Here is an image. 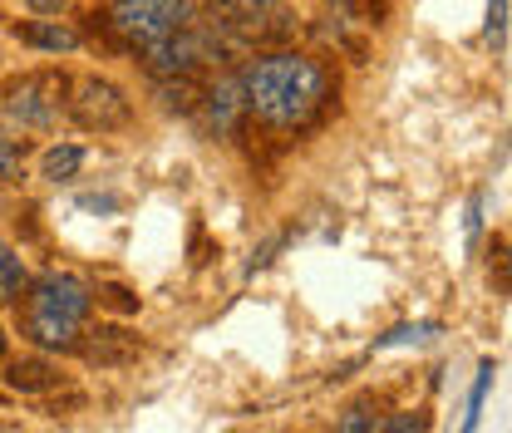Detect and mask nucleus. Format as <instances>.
I'll list each match as a JSON object with an SVG mask.
<instances>
[{
	"label": "nucleus",
	"instance_id": "1",
	"mask_svg": "<svg viewBox=\"0 0 512 433\" xmlns=\"http://www.w3.org/2000/svg\"><path fill=\"white\" fill-rule=\"evenodd\" d=\"M330 69L311 55H296V50H276V55H261L242 69V94H247V109H252L261 124L271 128H306L316 124L330 104Z\"/></svg>",
	"mask_w": 512,
	"mask_h": 433
},
{
	"label": "nucleus",
	"instance_id": "2",
	"mask_svg": "<svg viewBox=\"0 0 512 433\" xmlns=\"http://www.w3.org/2000/svg\"><path fill=\"white\" fill-rule=\"evenodd\" d=\"M94 310V291L69 276V271H45L40 281L25 286V340L40 350H79L84 320Z\"/></svg>",
	"mask_w": 512,
	"mask_h": 433
},
{
	"label": "nucleus",
	"instance_id": "3",
	"mask_svg": "<svg viewBox=\"0 0 512 433\" xmlns=\"http://www.w3.org/2000/svg\"><path fill=\"white\" fill-rule=\"evenodd\" d=\"M197 0H109V30L128 45H158L192 25Z\"/></svg>",
	"mask_w": 512,
	"mask_h": 433
},
{
	"label": "nucleus",
	"instance_id": "4",
	"mask_svg": "<svg viewBox=\"0 0 512 433\" xmlns=\"http://www.w3.org/2000/svg\"><path fill=\"white\" fill-rule=\"evenodd\" d=\"M212 20L242 45H276L296 30V10L286 0H212Z\"/></svg>",
	"mask_w": 512,
	"mask_h": 433
},
{
	"label": "nucleus",
	"instance_id": "5",
	"mask_svg": "<svg viewBox=\"0 0 512 433\" xmlns=\"http://www.w3.org/2000/svg\"><path fill=\"white\" fill-rule=\"evenodd\" d=\"M64 94H69V79H64L60 69H35V74H20V79L5 84L0 109H5L10 124H20V128H50L60 119Z\"/></svg>",
	"mask_w": 512,
	"mask_h": 433
},
{
	"label": "nucleus",
	"instance_id": "6",
	"mask_svg": "<svg viewBox=\"0 0 512 433\" xmlns=\"http://www.w3.org/2000/svg\"><path fill=\"white\" fill-rule=\"evenodd\" d=\"M69 114L84 128L109 133V128H124L128 119H133V104L124 99L119 84H109V79H84V84L74 89V99H69Z\"/></svg>",
	"mask_w": 512,
	"mask_h": 433
},
{
	"label": "nucleus",
	"instance_id": "7",
	"mask_svg": "<svg viewBox=\"0 0 512 433\" xmlns=\"http://www.w3.org/2000/svg\"><path fill=\"white\" fill-rule=\"evenodd\" d=\"M207 60H222V45H217V35H202V30H178V35H168V40H158V45H148V69L153 74H192L197 64Z\"/></svg>",
	"mask_w": 512,
	"mask_h": 433
},
{
	"label": "nucleus",
	"instance_id": "8",
	"mask_svg": "<svg viewBox=\"0 0 512 433\" xmlns=\"http://www.w3.org/2000/svg\"><path fill=\"white\" fill-rule=\"evenodd\" d=\"M202 114H207V133L217 138H232L242 119H247V94H242V79H217L207 94H202Z\"/></svg>",
	"mask_w": 512,
	"mask_h": 433
},
{
	"label": "nucleus",
	"instance_id": "9",
	"mask_svg": "<svg viewBox=\"0 0 512 433\" xmlns=\"http://www.w3.org/2000/svg\"><path fill=\"white\" fill-rule=\"evenodd\" d=\"M84 355H89V365H104V370H114V365H128L133 355H138V335H128V330H99L89 345H84Z\"/></svg>",
	"mask_w": 512,
	"mask_h": 433
},
{
	"label": "nucleus",
	"instance_id": "10",
	"mask_svg": "<svg viewBox=\"0 0 512 433\" xmlns=\"http://www.w3.org/2000/svg\"><path fill=\"white\" fill-rule=\"evenodd\" d=\"M5 384L20 389V394H40V389H55V384H60V370H55L50 360H15V365L5 370Z\"/></svg>",
	"mask_w": 512,
	"mask_h": 433
},
{
	"label": "nucleus",
	"instance_id": "11",
	"mask_svg": "<svg viewBox=\"0 0 512 433\" xmlns=\"http://www.w3.org/2000/svg\"><path fill=\"white\" fill-rule=\"evenodd\" d=\"M15 35H20L25 45H35V50H55V55L79 45V35H74L69 25H55V20H30V25H20Z\"/></svg>",
	"mask_w": 512,
	"mask_h": 433
},
{
	"label": "nucleus",
	"instance_id": "12",
	"mask_svg": "<svg viewBox=\"0 0 512 433\" xmlns=\"http://www.w3.org/2000/svg\"><path fill=\"white\" fill-rule=\"evenodd\" d=\"M25 286H30V271H25V261H20L15 251L0 242V306H10L15 296H25Z\"/></svg>",
	"mask_w": 512,
	"mask_h": 433
},
{
	"label": "nucleus",
	"instance_id": "13",
	"mask_svg": "<svg viewBox=\"0 0 512 433\" xmlns=\"http://www.w3.org/2000/svg\"><path fill=\"white\" fill-rule=\"evenodd\" d=\"M493 374H498V365H493V360H483V365H478V384H473V394H468V414H463V433H478V424H483V404H488Z\"/></svg>",
	"mask_w": 512,
	"mask_h": 433
},
{
	"label": "nucleus",
	"instance_id": "14",
	"mask_svg": "<svg viewBox=\"0 0 512 433\" xmlns=\"http://www.w3.org/2000/svg\"><path fill=\"white\" fill-rule=\"evenodd\" d=\"M79 168H84V148H74V143L45 153V178H50V183H69Z\"/></svg>",
	"mask_w": 512,
	"mask_h": 433
},
{
	"label": "nucleus",
	"instance_id": "15",
	"mask_svg": "<svg viewBox=\"0 0 512 433\" xmlns=\"http://www.w3.org/2000/svg\"><path fill=\"white\" fill-rule=\"evenodd\" d=\"M380 424H375V409L365 404V399H355L345 414H340V433H375Z\"/></svg>",
	"mask_w": 512,
	"mask_h": 433
},
{
	"label": "nucleus",
	"instance_id": "16",
	"mask_svg": "<svg viewBox=\"0 0 512 433\" xmlns=\"http://www.w3.org/2000/svg\"><path fill=\"white\" fill-rule=\"evenodd\" d=\"M20 163H25L20 148H15L10 138H0V187H10L15 178H20Z\"/></svg>",
	"mask_w": 512,
	"mask_h": 433
},
{
	"label": "nucleus",
	"instance_id": "17",
	"mask_svg": "<svg viewBox=\"0 0 512 433\" xmlns=\"http://www.w3.org/2000/svg\"><path fill=\"white\" fill-rule=\"evenodd\" d=\"M424 429H429V419H424V414H389L375 433H424Z\"/></svg>",
	"mask_w": 512,
	"mask_h": 433
},
{
	"label": "nucleus",
	"instance_id": "18",
	"mask_svg": "<svg viewBox=\"0 0 512 433\" xmlns=\"http://www.w3.org/2000/svg\"><path fill=\"white\" fill-rule=\"evenodd\" d=\"M503 30H508V0H488V40L503 45Z\"/></svg>",
	"mask_w": 512,
	"mask_h": 433
},
{
	"label": "nucleus",
	"instance_id": "19",
	"mask_svg": "<svg viewBox=\"0 0 512 433\" xmlns=\"http://www.w3.org/2000/svg\"><path fill=\"white\" fill-rule=\"evenodd\" d=\"M104 301H109V306H119V310H133V306H138V301H133L128 291H119V286H109V291H104Z\"/></svg>",
	"mask_w": 512,
	"mask_h": 433
},
{
	"label": "nucleus",
	"instance_id": "20",
	"mask_svg": "<svg viewBox=\"0 0 512 433\" xmlns=\"http://www.w3.org/2000/svg\"><path fill=\"white\" fill-rule=\"evenodd\" d=\"M30 10H40V15H60L64 10V0H25Z\"/></svg>",
	"mask_w": 512,
	"mask_h": 433
},
{
	"label": "nucleus",
	"instance_id": "21",
	"mask_svg": "<svg viewBox=\"0 0 512 433\" xmlns=\"http://www.w3.org/2000/svg\"><path fill=\"white\" fill-rule=\"evenodd\" d=\"M0 355H5V330H0Z\"/></svg>",
	"mask_w": 512,
	"mask_h": 433
},
{
	"label": "nucleus",
	"instance_id": "22",
	"mask_svg": "<svg viewBox=\"0 0 512 433\" xmlns=\"http://www.w3.org/2000/svg\"><path fill=\"white\" fill-rule=\"evenodd\" d=\"M335 5H360V0H335Z\"/></svg>",
	"mask_w": 512,
	"mask_h": 433
}]
</instances>
